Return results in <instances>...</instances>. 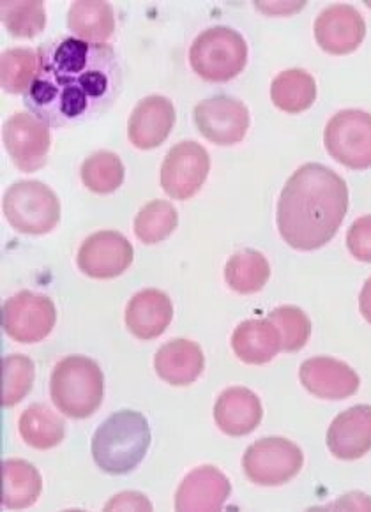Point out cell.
I'll return each instance as SVG.
<instances>
[{
	"label": "cell",
	"instance_id": "1",
	"mask_svg": "<svg viewBox=\"0 0 371 512\" xmlns=\"http://www.w3.org/2000/svg\"><path fill=\"white\" fill-rule=\"evenodd\" d=\"M39 66L23 103L53 128L84 122L110 108L122 85L114 48L78 38L50 41L38 48Z\"/></svg>",
	"mask_w": 371,
	"mask_h": 512
},
{
	"label": "cell",
	"instance_id": "2",
	"mask_svg": "<svg viewBox=\"0 0 371 512\" xmlns=\"http://www.w3.org/2000/svg\"><path fill=\"white\" fill-rule=\"evenodd\" d=\"M347 211V182L327 166L308 163L297 168L281 191L276 221L288 246L313 251L331 242Z\"/></svg>",
	"mask_w": 371,
	"mask_h": 512
},
{
	"label": "cell",
	"instance_id": "3",
	"mask_svg": "<svg viewBox=\"0 0 371 512\" xmlns=\"http://www.w3.org/2000/svg\"><path fill=\"white\" fill-rule=\"evenodd\" d=\"M151 430L144 415L122 410L110 415L92 437V458L106 474H129L144 461Z\"/></svg>",
	"mask_w": 371,
	"mask_h": 512
},
{
	"label": "cell",
	"instance_id": "4",
	"mask_svg": "<svg viewBox=\"0 0 371 512\" xmlns=\"http://www.w3.org/2000/svg\"><path fill=\"white\" fill-rule=\"evenodd\" d=\"M50 396L62 414L73 419L91 417L105 396L103 371L89 357L69 355L53 369Z\"/></svg>",
	"mask_w": 371,
	"mask_h": 512
},
{
	"label": "cell",
	"instance_id": "5",
	"mask_svg": "<svg viewBox=\"0 0 371 512\" xmlns=\"http://www.w3.org/2000/svg\"><path fill=\"white\" fill-rule=\"evenodd\" d=\"M246 61V39L225 25L205 29L191 45V68L207 82H230L243 71Z\"/></svg>",
	"mask_w": 371,
	"mask_h": 512
},
{
	"label": "cell",
	"instance_id": "6",
	"mask_svg": "<svg viewBox=\"0 0 371 512\" xmlns=\"http://www.w3.org/2000/svg\"><path fill=\"white\" fill-rule=\"evenodd\" d=\"M2 211L9 225L22 234H48L61 219L59 198L39 181L15 182L4 193Z\"/></svg>",
	"mask_w": 371,
	"mask_h": 512
},
{
	"label": "cell",
	"instance_id": "7",
	"mask_svg": "<svg viewBox=\"0 0 371 512\" xmlns=\"http://www.w3.org/2000/svg\"><path fill=\"white\" fill-rule=\"evenodd\" d=\"M324 145L340 165L371 168V113L350 108L333 115L324 131Z\"/></svg>",
	"mask_w": 371,
	"mask_h": 512
},
{
	"label": "cell",
	"instance_id": "8",
	"mask_svg": "<svg viewBox=\"0 0 371 512\" xmlns=\"http://www.w3.org/2000/svg\"><path fill=\"white\" fill-rule=\"evenodd\" d=\"M303 451L287 438L269 437L250 445L243 456L244 474L258 486H281L303 468Z\"/></svg>",
	"mask_w": 371,
	"mask_h": 512
},
{
	"label": "cell",
	"instance_id": "9",
	"mask_svg": "<svg viewBox=\"0 0 371 512\" xmlns=\"http://www.w3.org/2000/svg\"><path fill=\"white\" fill-rule=\"evenodd\" d=\"M55 318L52 299L29 290L9 297L2 306L4 331L9 338L25 345L43 341L52 332Z\"/></svg>",
	"mask_w": 371,
	"mask_h": 512
},
{
	"label": "cell",
	"instance_id": "10",
	"mask_svg": "<svg viewBox=\"0 0 371 512\" xmlns=\"http://www.w3.org/2000/svg\"><path fill=\"white\" fill-rule=\"evenodd\" d=\"M211 170L209 152L197 142L184 140L168 151L161 165V188L175 200H188L204 186Z\"/></svg>",
	"mask_w": 371,
	"mask_h": 512
},
{
	"label": "cell",
	"instance_id": "11",
	"mask_svg": "<svg viewBox=\"0 0 371 512\" xmlns=\"http://www.w3.org/2000/svg\"><path fill=\"white\" fill-rule=\"evenodd\" d=\"M2 142L16 168L27 174L36 172L48 158L50 126L32 113L16 112L2 126Z\"/></svg>",
	"mask_w": 371,
	"mask_h": 512
},
{
	"label": "cell",
	"instance_id": "12",
	"mask_svg": "<svg viewBox=\"0 0 371 512\" xmlns=\"http://www.w3.org/2000/svg\"><path fill=\"white\" fill-rule=\"evenodd\" d=\"M193 115L200 135L216 145L239 144L250 128V110L225 94L200 101Z\"/></svg>",
	"mask_w": 371,
	"mask_h": 512
},
{
	"label": "cell",
	"instance_id": "13",
	"mask_svg": "<svg viewBox=\"0 0 371 512\" xmlns=\"http://www.w3.org/2000/svg\"><path fill=\"white\" fill-rule=\"evenodd\" d=\"M131 242L114 230L96 232L80 246L76 262L85 276L94 279H110L121 276L133 264Z\"/></svg>",
	"mask_w": 371,
	"mask_h": 512
},
{
	"label": "cell",
	"instance_id": "14",
	"mask_svg": "<svg viewBox=\"0 0 371 512\" xmlns=\"http://www.w3.org/2000/svg\"><path fill=\"white\" fill-rule=\"evenodd\" d=\"M366 36L364 18L354 6H327L315 20V39L322 50L345 55L354 52Z\"/></svg>",
	"mask_w": 371,
	"mask_h": 512
},
{
	"label": "cell",
	"instance_id": "15",
	"mask_svg": "<svg viewBox=\"0 0 371 512\" xmlns=\"http://www.w3.org/2000/svg\"><path fill=\"white\" fill-rule=\"evenodd\" d=\"M299 378L306 391L322 400H345L359 389V375L349 364L333 357H311L299 369Z\"/></svg>",
	"mask_w": 371,
	"mask_h": 512
},
{
	"label": "cell",
	"instance_id": "16",
	"mask_svg": "<svg viewBox=\"0 0 371 512\" xmlns=\"http://www.w3.org/2000/svg\"><path fill=\"white\" fill-rule=\"evenodd\" d=\"M174 124V103L158 94L147 96L129 115V142L142 151L156 149L167 140Z\"/></svg>",
	"mask_w": 371,
	"mask_h": 512
},
{
	"label": "cell",
	"instance_id": "17",
	"mask_svg": "<svg viewBox=\"0 0 371 512\" xmlns=\"http://www.w3.org/2000/svg\"><path fill=\"white\" fill-rule=\"evenodd\" d=\"M232 493L227 475L214 467H198L184 477L175 493V509L188 511H221Z\"/></svg>",
	"mask_w": 371,
	"mask_h": 512
},
{
	"label": "cell",
	"instance_id": "18",
	"mask_svg": "<svg viewBox=\"0 0 371 512\" xmlns=\"http://www.w3.org/2000/svg\"><path fill=\"white\" fill-rule=\"evenodd\" d=\"M327 447L338 460H359L371 451V407L357 405L341 412L327 431Z\"/></svg>",
	"mask_w": 371,
	"mask_h": 512
},
{
	"label": "cell",
	"instance_id": "19",
	"mask_svg": "<svg viewBox=\"0 0 371 512\" xmlns=\"http://www.w3.org/2000/svg\"><path fill=\"white\" fill-rule=\"evenodd\" d=\"M262 415V403L257 394L246 387H230L221 392L214 405V421L230 437L253 433L260 426Z\"/></svg>",
	"mask_w": 371,
	"mask_h": 512
},
{
	"label": "cell",
	"instance_id": "20",
	"mask_svg": "<svg viewBox=\"0 0 371 512\" xmlns=\"http://www.w3.org/2000/svg\"><path fill=\"white\" fill-rule=\"evenodd\" d=\"M174 318V304L165 292L147 288L128 302L126 325L138 339L159 338Z\"/></svg>",
	"mask_w": 371,
	"mask_h": 512
},
{
	"label": "cell",
	"instance_id": "21",
	"mask_svg": "<svg viewBox=\"0 0 371 512\" xmlns=\"http://www.w3.org/2000/svg\"><path fill=\"white\" fill-rule=\"evenodd\" d=\"M205 357L200 345L190 339H172L159 348L154 368L161 380L170 385H190L204 371Z\"/></svg>",
	"mask_w": 371,
	"mask_h": 512
},
{
	"label": "cell",
	"instance_id": "22",
	"mask_svg": "<svg viewBox=\"0 0 371 512\" xmlns=\"http://www.w3.org/2000/svg\"><path fill=\"white\" fill-rule=\"evenodd\" d=\"M232 348L246 364H265L280 352L281 334L269 318L246 320L232 334Z\"/></svg>",
	"mask_w": 371,
	"mask_h": 512
},
{
	"label": "cell",
	"instance_id": "23",
	"mask_svg": "<svg viewBox=\"0 0 371 512\" xmlns=\"http://www.w3.org/2000/svg\"><path fill=\"white\" fill-rule=\"evenodd\" d=\"M69 31L89 43H106L115 31L114 9L103 0L73 2L68 13Z\"/></svg>",
	"mask_w": 371,
	"mask_h": 512
},
{
	"label": "cell",
	"instance_id": "24",
	"mask_svg": "<svg viewBox=\"0 0 371 512\" xmlns=\"http://www.w3.org/2000/svg\"><path fill=\"white\" fill-rule=\"evenodd\" d=\"M41 475L38 468L23 460L2 463V505L6 509H27L41 495Z\"/></svg>",
	"mask_w": 371,
	"mask_h": 512
},
{
	"label": "cell",
	"instance_id": "25",
	"mask_svg": "<svg viewBox=\"0 0 371 512\" xmlns=\"http://www.w3.org/2000/svg\"><path fill=\"white\" fill-rule=\"evenodd\" d=\"M271 99L283 112H304L317 99L315 78L304 69L281 71L271 83Z\"/></svg>",
	"mask_w": 371,
	"mask_h": 512
},
{
	"label": "cell",
	"instance_id": "26",
	"mask_svg": "<svg viewBox=\"0 0 371 512\" xmlns=\"http://www.w3.org/2000/svg\"><path fill=\"white\" fill-rule=\"evenodd\" d=\"M271 278V265L260 251L243 249L230 256L225 267L228 287L237 294H257Z\"/></svg>",
	"mask_w": 371,
	"mask_h": 512
},
{
	"label": "cell",
	"instance_id": "27",
	"mask_svg": "<svg viewBox=\"0 0 371 512\" xmlns=\"http://www.w3.org/2000/svg\"><path fill=\"white\" fill-rule=\"evenodd\" d=\"M25 444L39 451H48L61 444L66 435V424L59 415L45 405H31L18 422Z\"/></svg>",
	"mask_w": 371,
	"mask_h": 512
},
{
	"label": "cell",
	"instance_id": "28",
	"mask_svg": "<svg viewBox=\"0 0 371 512\" xmlns=\"http://www.w3.org/2000/svg\"><path fill=\"white\" fill-rule=\"evenodd\" d=\"M38 52L32 48H11L0 57V83L9 94H25L36 78Z\"/></svg>",
	"mask_w": 371,
	"mask_h": 512
},
{
	"label": "cell",
	"instance_id": "29",
	"mask_svg": "<svg viewBox=\"0 0 371 512\" xmlns=\"http://www.w3.org/2000/svg\"><path fill=\"white\" fill-rule=\"evenodd\" d=\"M80 175L87 188L98 195H106L114 193L124 182V165L114 152L98 151L85 159Z\"/></svg>",
	"mask_w": 371,
	"mask_h": 512
},
{
	"label": "cell",
	"instance_id": "30",
	"mask_svg": "<svg viewBox=\"0 0 371 512\" xmlns=\"http://www.w3.org/2000/svg\"><path fill=\"white\" fill-rule=\"evenodd\" d=\"M2 23L15 38H34L45 31V4L41 0H4L0 4Z\"/></svg>",
	"mask_w": 371,
	"mask_h": 512
},
{
	"label": "cell",
	"instance_id": "31",
	"mask_svg": "<svg viewBox=\"0 0 371 512\" xmlns=\"http://www.w3.org/2000/svg\"><path fill=\"white\" fill-rule=\"evenodd\" d=\"M179 216L174 205L165 200H154L145 205L135 218V234L144 244H158L174 232Z\"/></svg>",
	"mask_w": 371,
	"mask_h": 512
},
{
	"label": "cell",
	"instance_id": "32",
	"mask_svg": "<svg viewBox=\"0 0 371 512\" xmlns=\"http://www.w3.org/2000/svg\"><path fill=\"white\" fill-rule=\"evenodd\" d=\"M36 377L34 362L25 355H8L2 359V407H15L29 394Z\"/></svg>",
	"mask_w": 371,
	"mask_h": 512
},
{
	"label": "cell",
	"instance_id": "33",
	"mask_svg": "<svg viewBox=\"0 0 371 512\" xmlns=\"http://www.w3.org/2000/svg\"><path fill=\"white\" fill-rule=\"evenodd\" d=\"M269 320L280 331L281 350L297 352L308 343L311 322L303 309L296 308V306H280L269 313Z\"/></svg>",
	"mask_w": 371,
	"mask_h": 512
},
{
	"label": "cell",
	"instance_id": "34",
	"mask_svg": "<svg viewBox=\"0 0 371 512\" xmlns=\"http://www.w3.org/2000/svg\"><path fill=\"white\" fill-rule=\"evenodd\" d=\"M347 248L354 258L371 264V214L356 219L350 225Z\"/></svg>",
	"mask_w": 371,
	"mask_h": 512
},
{
	"label": "cell",
	"instance_id": "35",
	"mask_svg": "<svg viewBox=\"0 0 371 512\" xmlns=\"http://www.w3.org/2000/svg\"><path fill=\"white\" fill-rule=\"evenodd\" d=\"M106 511H152V505L147 502V498L140 493H121L112 498L105 507Z\"/></svg>",
	"mask_w": 371,
	"mask_h": 512
},
{
	"label": "cell",
	"instance_id": "36",
	"mask_svg": "<svg viewBox=\"0 0 371 512\" xmlns=\"http://www.w3.org/2000/svg\"><path fill=\"white\" fill-rule=\"evenodd\" d=\"M359 309H361L363 317L366 318V322L371 324V278L364 283L361 295H359Z\"/></svg>",
	"mask_w": 371,
	"mask_h": 512
}]
</instances>
